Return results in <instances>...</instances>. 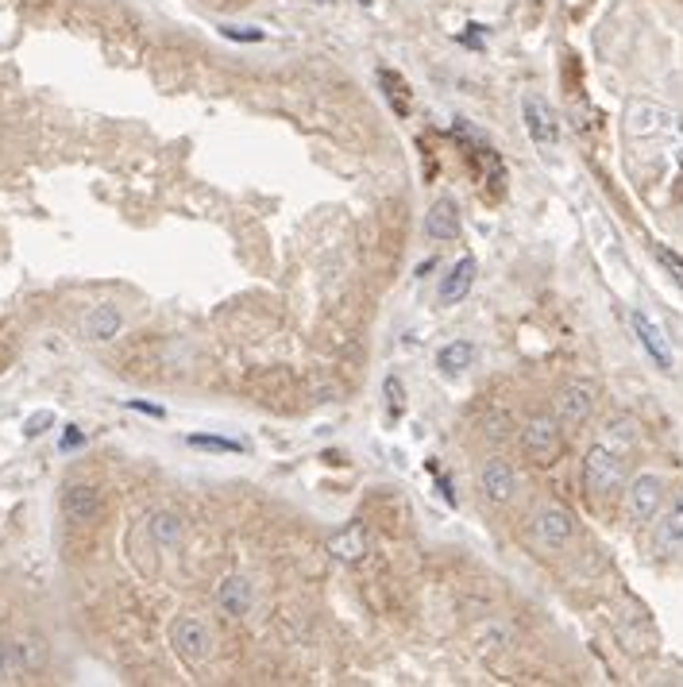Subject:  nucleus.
Returning a JSON list of instances; mask_svg holds the SVG:
<instances>
[{"label": "nucleus", "mask_w": 683, "mask_h": 687, "mask_svg": "<svg viewBox=\"0 0 683 687\" xmlns=\"http://www.w3.org/2000/svg\"><path fill=\"white\" fill-rule=\"evenodd\" d=\"M521 116H525V128H530V139H533L537 147H552V144H556V116H552L545 97L525 93Z\"/></svg>", "instance_id": "9"}, {"label": "nucleus", "mask_w": 683, "mask_h": 687, "mask_svg": "<svg viewBox=\"0 0 683 687\" xmlns=\"http://www.w3.org/2000/svg\"><path fill=\"white\" fill-rule=\"evenodd\" d=\"M622 475H626V452L610 448L607 440L587 448L583 456V487L591 495H610V490L622 487Z\"/></svg>", "instance_id": "1"}, {"label": "nucleus", "mask_w": 683, "mask_h": 687, "mask_svg": "<svg viewBox=\"0 0 683 687\" xmlns=\"http://www.w3.org/2000/svg\"><path fill=\"white\" fill-rule=\"evenodd\" d=\"M20 676H23V665H20L16 641H0V683L20 680Z\"/></svg>", "instance_id": "20"}, {"label": "nucleus", "mask_w": 683, "mask_h": 687, "mask_svg": "<svg viewBox=\"0 0 683 687\" xmlns=\"http://www.w3.org/2000/svg\"><path fill=\"white\" fill-rule=\"evenodd\" d=\"M475 275H479V263H475L471 255L456 259V263L448 267V275L441 278V286H436V302H441V305L463 302V297L471 294V286H475Z\"/></svg>", "instance_id": "10"}, {"label": "nucleus", "mask_w": 683, "mask_h": 687, "mask_svg": "<svg viewBox=\"0 0 683 687\" xmlns=\"http://www.w3.org/2000/svg\"><path fill=\"white\" fill-rule=\"evenodd\" d=\"M171 645L186 665H205V660L213 656V633L193 614H182V618L171 621Z\"/></svg>", "instance_id": "3"}, {"label": "nucleus", "mask_w": 683, "mask_h": 687, "mask_svg": "<svg viewBox=\"0 0 683 687\" xmlns=\"http://www.w3.org/2000/svg\"><path fill=\"white\" fill-rule=\"evenodd\" d=\"M386 394H390V401H394V413L402 410V383H398L394 374H390V379H386Z\"/></svg>", "instance_id": "26"}, {"label": "nucleus", "mask_w": 683, "mask_h": 687, "mask_svg": "<svg viewBox=\"0 0 683 687\" xmlns=\"http://www.w3.org/2000/svg\"><path fill=\"white\" fill-rule=\"evenodd\" d=\"M189 445H193V448H213V452H240V440H224V436H201V433H193V436H189Z\"/></svg>", "instance_id": "22"}, {"label": "nucleus", "mask_w": 683, "mask_h": 687, "mask_svg": "<svg viewBox=\"0 0 683 687\" xmlns=\"http://www.w3.org/2000/svg\"><path fill=\"white\" fill-rule=\"evenodd\" d=\"M595 401H599V386L595 383H568L560 391V421L568 425V429H579L583 421H591Z\"/></svg>", "instance_id": "6"}, {"label": "nucleus", "mask_w": 683, "mask_h": 687, "mask_svg": "<svg viewBox=\"0 0 683 687\" xmlns=\"http://www.w3.org/2000/svg\"><path fill=\"white\" fill-rule=\"evenodd\" d=\"M475 363V344L471 340H452V344H444L441 352H436V367H441L444 374H460V371H468Z\"/></svg>", "instance_id": "18"}, {"label": "nucleus", "mask_w": 683, "mask_h": 687, "mask_svg": "<svg viewBox=\"0 0 683 687\" xmlns=\"http://www.w3.org/2000/svg\"><path fill=\"white\" fill-rule=\"evenodd\" d=\"M50 425H55V413H50V410H39V413H31V418L23 421V436L35 440V436H43Z\"/></svg>", "instance_id": "21"}, {"label": "nucleus", "mask_w": 683, "mask_h": 687, "mask_svg": "<svg viewBox=\"0 0 683 687\" xmlns=\"http://www.w3.org/2000/svg\"><path fill=\"white\" fill-rule=\"evenodd\" d=\"M533 537H537V544H545V549H568V544L575 541V517H572V510L556 506V502L540 506L533 514Z\"/></svg>", "instance_id": "4"}, {"label": "nucleus", "mask_w": 683, "mask_h": 687, "mask_svg": "<svg viewBox=\"0 0 683 687\" xmlns=\"http://www.w3.org/2000/svg\"><path fill=\"white\" fill-rule=\"evenodd\" d=\"M521 448H525V456H530L533 463H540V468L556 463L560 452H564V421L548 418V413L530 418L525 421V429H521Z\"/></svg>", "instance_id": "2"}, {"label": "nucleus", "mask_w": 683, "mask_h": 687, "mask_svg": "<svg viewBox=\"0 0 683 687\" xmlns=\"http://www.w3.org/2000/svg\"><path fill=\"white\" fill-rule=\"evenodd\" d=\"M124 329V317H120V309L109 305V302H101L93 305L85 313L82 321V332H85V340H97V344H105V340H116V332Z\"/></svg>", "instance_id": "15"}, {"label": "nucleus", "mask_w": 683, "mask_h": 687, "mask_svg": "<svg viewBox=\"0 0 683 687\" xmlns=\"http://www.w3.org/2000/svg\"><path fill=\"white\" fill-rule=\"evenodd\" d=\"M661 506H664V479L652 475V471L637 475L634 483H629V490H626L629 517H634V522H652V517L661 514Z\"/></svg>", "instance_id": "5"}, {"label": "nucleus", "mask_w": 683, "mask_h": 687, "mask_svg": "<svg viewBox=\"0 0 683 687\" xmlns=\"http://www.w3.org/2000/svg\"><path fill=\"white\" fill-rule=\"evenodd\" d=\"M58 445H62V452H70V448H82V445H85V433L77 429V425H66V433H62V440H58Z\"/></svg>", "instance_id": "25"}, {"label": "nucleus", "mask_w": 683, "mask_h": 687, "mask_svg": "<svg viewBox=\"0 0 683 687\" xmlns=\"http://www.w3.org/2000/svg\"><path fill=\"white\" fill-rule=\"evenodd\" d=\"M16 653H20V665H23V672L43 668V660H47L43 641H35V638H20V641H16Z\"/></svg>", "instance_id": "19"}, {"label": "nucleus", "mask_w": 683, "mask_h": 687, "mask_svg": "<svg viewBox=\"0 0 683 687\" xmlns=\"http://www.w3.org/2000/svg\"><path fill=\"white\" fill-rule=\"evenodd\" d=\"M479 487H483V495L498 502V506H506V502L518 495V471L510 468L506 460H491L486 468L479 471Z\"/></svg>", "instance_id": "11"}, {"label": "nucleus", "mask_w": 683, "mask_h": 687, "mask_svg": "<svg viewBox=\"0 0 683 687\" xmlns=\"http://www.w3.org/2000/svg\"><path fill=\"white\" fill-rule=\"evenodd\" d=\"M425 236L429 240H456L460 236V205L452 198H436L425 213Z\"/></svg>", "instance_id": "13"}, {"label": "nucleus", "mask_w": 683, "mask_h": 687, "mask_svg": "<svg viewBox=\"0 0 683 687\" xmlns=\"http://www.w3.org/2000/svg\"><path fill=\"white\" fill-rule=\"evenodd\" d=\"M62 514H66V522L74 525H89L101 517V490L89 487V483H70L62 490Z\"/></svg>", "instance_id": "8"}, {"label": "nucleus", "mask_w": 683, "mask_h": 687, "mask_svg": "<svg viewBox=\"0 0 683 687\" xmlns=\"http://www.w3.org/2000/svg\"><path fill=\"white\" fill-rule=\"evenodd\" d=\"M216 603L228 618H243L251 614V603H255V587L248 576H228L221 587H216Z\"/></svg>", "instance_id": "14"}, {"label": "nucleus", "mask_w": 683, "mask_h": 687, "mask_svg": "<svg viewBox=\"0 0 683 687\" xmlns=\"http://www.w3.org/2000/svg\"><path fill=\"white\" fill-rule=\"evenodd\" d=\"M683 544V495L656 522V552H676Z\"/></svg>", "instance_id": "16"}, {"label": "nucleus", "mask_w": 683, "mask_h": 687, "mask_svg": "<svg viewBox=\"0 0 683 687\" xmlns=\"http://www.w3.org/2000/svg\"><path fill=\"white\" fill-rule=\"evenodd\" d=\"M328 552H332V560H340V564H363V560H367V552H371V533H367V525H363V522H347V525H340L337 533L328 537Z\"/></svg>", "instance_id": "7"}, {"label": "nucleus", "mask_w": 683, "mask_h": 687, "mask_svg": "<svg viewBox=\"0 0 683 687\" xmlns=\"http://www.w3.org/2000/svg\"><path fill=\"white\" fill-rule=\"evenodd\" d=\"M221 35H224V39H240V43H259V39H263L259 28H232V23H224Z\"/></svg>", "instance_id": "24"}, {"label": "nucleus", "mask_w": 683, "mask_h": 687, "mask_svg": "<svg viewBox=\"0 0 683 687\" xmlns=\"http://www.w3.org/2000/svg\"><path fill=\"white\" fill-rule=\"evenodd\" d=\"M147 525H151L154 544H162V549H178V544H182L186 525H182V517H178L174 510H154Z\"/></svg>", "instance_id": "17"}, {"label": "nucleus", "mask_w": 683, "mask_h": 687, "mask_svg": "<svg viewBox=\"0 0 683 687\" xmlns=\"http://www.w3.org/2000/svg\"><path fill=\"white\" fill-rule=\"evenodd\" d=\"M656 259H661V267L668 270V275H672L679 286H683V259L672 251V248H656Z\"/></svg>", "instance_id": "23"}, {"label": "nucleus", "mask_w": 683, "mask_h": 687, "mask_svg": "<svg viewBox=\"0 0 683 687\" xmlns=\"http://www.w3.org/2000/svg\"><path fill=\"white\" fill-rule=\"evenodd\" d=\"M629 325H634L641 348H645V352L652 356L656 367H661V371H672V348H668L664 332L652 325V317H649V313H641V309H634V313H629Z\"/></svg>", "instance_id": "12"}, {"label": "nucleus", "mask_w": 683, "mask_h": 687, "mask_svg": "<svg viewBox=\"0 0 683 687\" xmlns=\"http://www.w3.org/2000/svg\"><path fill=\"white\" fill-rule=\"evenodd\" d=\"M136 413H151V418H166V410L162 406H151V401H127Z\"/></svg>", "instance_id": "27"}]
</instances>
